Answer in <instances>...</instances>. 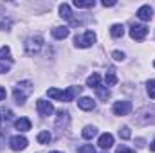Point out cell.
<instances>
[{"instance_id": "obj_27", "label": "cell", "mask_w": 155, "mask_h": 153, "mask_svg": "<svg viewBox=\"0 0 155 153\" xmlns=\"http://www.w3.org/2000/svg\"><path fill=\"white\" fill-rule=\"evenodd\" d=\"M78 151H79V153H96V150H94V146H92V144H83Z\"/></svg>"}, {"instance_id": "obj_6", "label": "cell", "mask_w": 155, "mask_h": 153, "mask_svg": "<svg viewBox=\"0 0 155 153\" xmlns=\"http://www.w3.org/2000/svg\"><path fill=\"white\" fill-rule=\"evenodd\" d=\"M9 146H11L13 151H22V150L27 148V139L24 135H15V137L9 139Z\"/></svg>"}, {"instance_id": "obj_13", "label": "cell", "mask_w": 155, "mask_h": 153, "mask_svg": "<svg viewBox=\"0 0 155 153\" xmlns=\"http://www.w3.org/2000/svg\"><path fill=\"white\" fill-rule=\"evenodd\" d=\"M15 128H16L18 132H29V130H31V121H29L27 117H20V119L15 121Z\"/></svg>"}, {"instance_id": "obj_36", "label": "cell", "mask_w": 155, "mask_h": 153, "mask_svg": "<svg viewBox=\"0 0 155 153\" xmlns=\"http://www.w3.org/2000/svg\"><path fill=\"white\" fill-rule=\"evenodd\" d=\"M153 67H155V61H153Z\"/></svg>"}, {"instance_id": "obj_23", "label": "cell", "mask_w": 155, "mask_h": 153, "mask_svg": "<svg viewBox=\"0 0 155 153\" xmlns=\"http://www.w3.org/2000/svg\"><path fill=\"white\" fill-rule=\"evenodd\" d=\"M47 96H49L51 99H58V101H61V97H63V90H58V88H49V90H47Z\"/></svg>"}, {"instance_id": "obj_24", "label": "cell", "mask_w": 155, "mask_h": 153, "mask_svg": "<svg viewBox=\"0 0 155 153\" xmlns=\"http://www.w3.org/2000/svg\"><path fill=\"white\" fill-rule=\"evenodd\" d=\"M94 0H74V7H94Z\"/></svg>"}, {"instance_id": "obj_21", "label": "cell", "mask_w": 155, "mask_h": 153, "mask_svg": "<svg viewBox=\"0 0 155 153\" xmlns=\"http://www.w3.org/2000/svg\"><path fill=\"white\" fill-rule=\"evenodd\" d=\"M96 94H97V97L103 99V101H107V99L110 97V90H108L107 86H97V88H96Z\"/></svg>"}, {"instance_id": "obj_4", "label": "cell", "mask_w": 155, "mask_h": 153, "mask_svg": "<svg viewBox=\"0 0 155 153\" xmlns=\"http://www.w3.org/2000/svg\"><path fill=\"white\" fill-rule=\"evenodd\" d=\"M146 34H148V27L146 25L134 24L130 27V36H132V40H135V41H143V40L146 38Z\"/></svg>"}, {"instance_id": "obj_20", "label": "cell", "mask_w": 155, "mask_h": 153, "mask_svg": "<svg viewBox=\"0 0 155 153\" xmlns=\"http://www.w3.org/2000/svg\"><path fill=\"white\" fill-rule=\"evenodd\" d=\"M0 61L13 63V58H11V50H9V47H2V49H0Z\"/></svg>"}, {"instance_id": "obj_1", "label": "cell", "mask_w": 155, "mask_h": 153, "mask_svg": "<svg viewBox=\"0 0 155 153\" xmlns=\"http://www.w3.org/2000/svg\"><path fill=\"white\" fill-rule=\"evenodd\" d=\"M31 92H33V83H31V81H20V83H16V86H15V90H13L15 101H16L18 105H24L25 99L31 96Z\"/></svg>"}, {"instance_id": "obj_17", "label": "cell", "mask_w": 155, "mask_h": 153, "mask_svg": "<svg viewBox=\"0 0 155 153\" xmlns=\"http://www.w3.org/2000/svg\"><path fill=\"white\" fill-rule=\"evenodd\" d=\"M36 139H38L40 144H49V142L52 141V135H51V132H49V130H41Z\"/></svg>"}, {"instance_id": "obj_33", "label": "cell", "mask_w": 155, "mask_h": 153, "mask_svg": "<svg viewBox=\"0 0 155 153\" xmlns=\"http://www.w3.org/2000/svg\"><path fill=\"white\" fill-rule=\"evenodd\" d=\"M4 117H5V119H11V117H13V112H11V110H7V112H4Z\"/></svg>"}, {"instance_id": "obj_30", "label": "cell", "mask_w": 155, "mask_h": 153, "mask_svg": "<svg viewBox=\"0 0 155 153\" xmlns=\"http://www.w3.org/2000/svg\"><path fill=\"white\" fill-rule=\"evenodd\" d=\"M112 5H116V2H114V0H108V2H107V0H103V7H112Z\"/></svg>"}, {"instance_id": "obj_5", "label": "cell", "mask_w": 155, "mask_h": 153, "mask_svg": "<svg viewBox=\"0 0 155 153\" xmlns=\"http://www.w3.org/2000/svg\"><path fill=\"white\" fill-rule=\"evenodd\" d=\"M36 110L41 117H49V115L54 114V106L51 101H45V99H38L36 101Z\"/></svg>"}, {"instance_id": "obj_28", "label": "cell", "mask_w": 155, "mask_h": 153, "mask_svg": "<svg viewBox=\"0 0 155 153\" xmlns=\"http://www.w3.org/2000/svg\"><path fill=\"white\" fill-rule=\"evenodd\" d=\"M112 58H114L116 61H123V60H124V52H121V50H114V52H112Z\"/></svg>"}, {"instance_id": "obj_3", "label": "cell", "mask_w": 155, "mask_h": 153, "mask_svg": "<svg viewBox=\"0 0 155 153\" xmlns=\"http://www.w3.org/2000/svg\"><path fill=\"white\" fill-rule=\"evenodd\" d=\"M41 47H43V38H41V36H31V38L25 41V52H27L29 56L38 54Z\"/></svg>"}, {"instance_id": "obj_10", "label": "cell", "mask_w": 155, "mask_h": 153, "mask_svg": "<svg viewBox=\"0 0 155 153\" xmlns=\"http://www.w3.org/2000/svg\"><path fill=\"white\" fill-rule=\"evenodd\" d=\"M79 92H81V86H69L67 90H63V97H61V101H65V103L74 101V97H76Z\"/></svg>"}, {"instance_id": "obj_16", "label": "cell", "mask_w": 155, "mask_h": 153, "mask_svg": "<svg viewBox=\"0 0 155 153\" xmlns=\"http://www.w3.org/2000/svg\"><path fill=\"white\" fill-rule=\"evenodd\" d=\"M110 34H112V38H121L124 34V25L123 24H114L110 27Z\"/></svg>"}, {"instance_id": "obj_32", "label": "cell", "mask_w": 155, "mask_h": 153, "mask_svg": "<svg viewBox=\"0 0 155 153\" xmlns=\"http://www.w3.org/2000/svg\"><path fill=\"white\" fill-rule=\"evenodd\" d=\"M4 99H5V88L0 86V101H4Z\"/></svg>"}, {"instance_id": "obj_29", "label": "cell", "mask_w": 155, "mask_h": 153, "mask_svg": "<svg viewBox=\"0 0 155 153\" xmlns=\"http://www.w3.org/2000/svg\"><path fill=\"white\" fill-rule=\"evenodd\" d=\"M117 153H135V151L130 150V148H126V146H121V148H117Z\"/></svg>"}, {"instance_id": "obj_22", "label": "cell", "mask_w": 155, "mask_h": 153, "mask_svg": "<svg viewBox=\"0 0 155 153\" xmlns=\"http://www.w3.org/2000/svg\"><path fill=\"white\" fill-rule=\"evenodd\" d=\"M105 83H107V86H114L117 83V76L114 70H110V72H107L105 74Z\"/></svg>"}, {"instance_id": "obj_31", "label": "cell", "mask_w": 155, "mask_h": 153, "mask_svg": "<svg viewBox=\"0 0 155 153\" xmlns=\"http://www.w3.org/2000/svg\"><path fill=\"white\" fill-rule=\"evenodd\" d=\"M5 27V31H9V27H11V22H2L0 24V29H4Z\"/></svg>"}, {"instance_id": "obj_25", "label": "cell", "mask_w": 155, "mask_h": 153, "mask_svg": "<svg viewBox=\"0 0 155 153\" xmlns=\"http://www.w3.org/2000/svg\"><path fill=\"white\" fill-rule=\"evenodd\" d=\"M146 92H148V96L155 99V79H150L148 83H146Z\"/></svg>"}, {"instance_id": "obj_2", "label": "cell", "mask_w": 155, "mask_h": 153, "mask_svg": "<svg viewBox=\"0 0 155 153\" xmlns=\"http://www.w3.org/2000/svg\"><path fill=\"white\" fill-rule=\"evenodd\" d=\"M94 41H96V33L94 31H85L83 34H79L76 38H74V45L79 47V49H87V47H90V45H94Z\"/></svg>"}, {"instance_id": "obj_34", "label": "cell", "mask_w": 155, "mask_h": 153, "mask_svg": "<svg viewBox=\"0 0 155 153\" xmlns=\"http://www.w3.org/2000/svg\"><path fill=\"white\" fill-rule=\"evenodd\" d=\"M150 151H155V139L152 141V144H150Z\"/></svg>"}, {"instance_id": "obj_12", "label": "cell", "mask_w": 155, "mask_h": 153, "mask_svg": "<svg viewBox=\"0 0 155 153\" xmlns=\"http://www.w3.org/2000/svg\"><path fill=\"white\" fill-rule=\"evenodd\" d=\"M69 34H71V29L65 27V25H60V27H54L52 29V36L56 40H65Z\"/></svg>"}, {"instance_id": "obj_19", "label": "cell", "mask_w": 155, "mask_h": 153, "mask_svg": "<svg viewBox=\"0 0 155 153\" xmlns=\"http://www.w3.org/2000/svg\"><path fill=\"white\" fill-rule=\"evenodd\" d=\"M69 122V112L67 110H58V121H56V126L61 128V124H67Z\"/></svg>"}, {"instance_id": "obj_8", "label": "cell", "mask_w": 155, "mask_h": 153, "mask_svg": "<svg viewBox=\"0 0 155 153\" xmlns=\"http://www.w3.org/2000/svg\"><path fill=\"white\" fill-rule=\"evenodd\" d=\"M152 16H153V9H152V5L144 4V5H141V7L137 9V18H139V20L148 22V20H152Z\"/></svg>"}, {"instance_id": "obj_11", "label": "cell", "mask_w": 155, "mask_h": 153, "mask_svg": "<svg viewBox=\"0 0 155 153\" xmlns=\"http://www.w3.org/2000/svg\"><path fill=\"white\" fill-rule=\"evenodd\" d=\"M78 106L85 112H90L96 108V101H92V97H81V99H78Z\"/></svg>"}, {"instance_id": "obj_35", "label": "cell", "mask_w": 155, "mask_h": 153, "mask_svg": "<svg viewBox=\"0 0 155 153\" xmlns=\"http://www.w3.org/2000/svg\"><path fill=\"white\" fill-rule=\"evenodd\" d=\"M51 153H61V151H51Z\"/></svg>"}, {"instance_id": "obj_7", "label": "cell", "mask_w": 155, "mask_h": 153, "mask_svg": "<svg viewBox=\"0 0 155 153\" xmlns=\"http://www.w3.org/2000/svg\"><path fill=\"white\" fill-rule=\"evenodd\" d=\"M112 110H114L116 115H128L132 112V103L130 101H117L112 106Z\"/></svg>"}, {"instance_id": "obj_14", "label": "cell", "mask_w": 155, "mask_h": 153, "mask_svg": "<svg viewBox=\"0 0 155 153\" xmlns=\"http://www.w3.org/2000/svg\"><path fill=\"white\" fill-rule=\"evenodd\" d=\"M87 85H88L90 88H97V86H101V76H99L97 72H92V76L87 77Z\"/></svg>"}, {"instance_id": "obj_26", "label": "cell", "mask_w": 155, "mask_h": 153, "mask_svg": "<svg viewBox=\"0 0 155 153\" xmlns=\"http://www.w3.org/2000/svg\"><path fill=\"white\" fill-rule=\"evenodd\" d=\"M119 137H121V139H124V141H128V139L132 137V132H130V128H128V126H123V128L119 130Z\"/></svg>"}, {"instance_id": "obj_15", "label": "cell", "mask_w": 155, "mask_h": 153, "mask_svg": "<svg viewBox=\"0 0 155 153\" xmlns=\"http://www.w3.org/2000/svg\"><path fill=\"white\" fill-rule=\"evenodd\" d=\"M60 16L61 18H65V20H72V11H71V5L69 4H61L60 5Z\"/></svg>"}, {"instance_id": "obj_18", "label": "cell", "mask_w": 155, "mask_h": 153, "mask_svg": "<svg viewBox=\"0 0 155 153\" xmlns=\"http://www.w3.org/2000/svg\"><path fill=\"white\" fill-rule=\"evenodd\" d=\"M96 133H97L96 126H85V128H83V132H81L83 139H87V141H90L92 137H96Z\"/></svg>"}, {"instance_id": "obj_9", "label": "cell", "mask_w": 155, "mask_h": 153, "mask_svg": "<svg viewBox=\"0 0 155 153\" xmlns=\"http://www.w3.org/2000/svg\"><path fill=\"white\" fill-rule=\"evenodd\" d=\"M97 146H99L101 150L112 148V146H114V135H112V133H103V135L99 137V141H97Z\"/></svg>"}]
</instances>
